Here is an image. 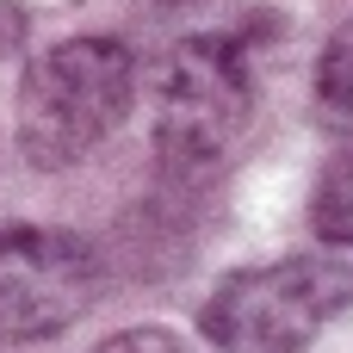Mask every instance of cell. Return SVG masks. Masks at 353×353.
<instances>
[{
	"mask_svg": "<svg viewBox=\"0 0 353 353\" xmlns=\"http://www.w3.org/2000/svg\"><path fill=\"white\" fill-rule=\"evenodd\" d=\"M105 267L87 236L6 223L0 230V341H50L99 304Z\"/></svg>",
	"mask_w": 353,
	"mask_h": 353,
	"instance_id": "cell-4",
	"label": "cell"
},
{
	"mask_svg": "<svg viewBox=\"0 0 353 353\" xmlns=\"http://www.w3.org/2000/svg\"><path fill=\"white\" fill-rule=\"evenodd\" d=\"M137 62L118 37H62L19 81V149L31 168H81L130 112Z\"/></svg>",
	"mask_w": 353,
	"mask_h": 353,
	"instance_id": "cell-1",
	"label": "cell"
},
{
	"mask_svg": "<svg viewBox=\"0 0 353 353\" xmlns=\"http://www.w3.org/2000/svg\"><path fill=\"white\" fill-rule=\"evenodd\" d=\"M316 93H323L335 112L353 118V19L323 43V56H316Z\"/></svg>",
	"mask_w": 353,
	"mask_h": 353,
	"instance_id": "cell-6",
	"label": "cell"
},
{
	"mask_svg": "<svg viewBox=\"0 0 353 353\" xmlns=\"http://www.w3.org/2000/svg\"><path fill=\"white\" fill-rule=\"evenodd\" d=\"M254 112L248 50L223 31L180 37L155 68V161L174 180L211 174Z\"/></svg>",
	"mask_w": 353,
	"mask_h": 353,
	"instance_id": "cell-2",
	"label": "cell"
},
{
	"mask_svg": "<svg viewBox=\"0 0 353 353\" xmlns=\"http://www.w3.org/2000/svg\"><path fill=\"white\" fill-rule=\"evenodd\" d=\"M93 353H199L186 335H174V329H155V323H143V329H118L112 341H99Z\"/></svg>",
	"mask_w": 353,
	"mask_h": 353,
	"instance_id": "cell-7",
	"label": "cell"
},
{
	"mask_svg": "<svg viewBox=\"0 0 353 353\" xmlns=\"http://www.w3.org/2000/svg\"><path fill=\"white\" fill-rule=\"evenodd\" d=\"M25 37H31V12L19 0H0V56H19Z\"/></svg>",
	"mask_w": 353,
	"mask_h": 353,
	"instance_id": "cell-8",
	"label": "cell"
},
{
	"mask_svg": "<svg viewBox=\"0 0 353 353\" xmlns=\"http://www.w3.org/2000/svg\"><path fill=\"white\" fill-rule=\"evenodd\" d=\"M310 230L323 236V242H353V149H341L329 168H323V180H316V199H310Z\"/></svg>",
	"mask_w": 353,
	"mask_h": 353,
	"instance_id": "cell-5",
	"label": "cell"
},
{
	"mask_svg": "<svg viewBox=\"0 0 353 353\" xmlns=\"http://www.w3.org/2000/svg\"><path fill=\"white\" fill-rule=\"evenodd\" d=\"M353 304V267L335 254H285L211 285L199 335L217 353H298Z\"/></svg>",
	"mask_w": 353,
	"mask_h": 353,
	"instance_id": "cell-3",
	"label": "cell"
}]
</instances>
